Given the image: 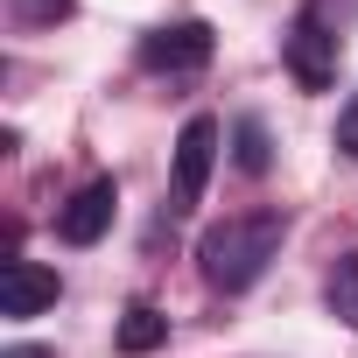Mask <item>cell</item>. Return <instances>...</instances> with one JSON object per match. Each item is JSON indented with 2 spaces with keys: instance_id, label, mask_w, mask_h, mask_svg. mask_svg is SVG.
<instances>
[{
  "instance_id": "1",
  "label": "cell",
  "mask_w": 358,
  "mask_h": 358,
  "mask_svg": "<svg viewBox=\"0 0 358 358\" xmlns=\"http://www.w3.org/2000/svg\"><path fill=\"white\" fill-rule=\"evenodd\" d=\"M281 239H288V218H281L274 204H260V211H232V218L204 225V239H197V274H204L218 295H246V288L274 267Z\"/></svg>"
},
{
  "instance_id": "6",
  "label": "cell",
  "mask_w": 358,
  "mask_h": 358,
  "mask_svg": "<svg viewBox=\"0 0 358 358\" xmlns=\"http://www.w3.org/2000/svg\"><path fill=\"white\" fill-rule=\"evenodd\" d=\"M64 295V281L22 253H8V267H0V316H43L50 302Z\"/></svg>"
},
{
  "instance_id": "11",
  "label": "cell",
  "mask_w": 358,
  "mask_h": 358,
  "mask_svg": "<svg viewBox=\"0 0 358 358\" xmlns=\"http://www.w3.org/2000/svg\"><path fill=\"white\" fill-rule=\"evenodd\" d=\"M337 155L344 162H358V92L344 99V113H337Z\"/></svg>"
},
{
  "instance_id": "10",
  "label": "cell",
  "mask_w": 358,
  "mask_h": 358,
  "mask_svg": "<svg viewBox=\"0 0 358 358\" xmlns=\"http://www.w3.org/2000/svg\"><path fill=\"white\" fill-rule=\"evenodd\" d=\"M71 8H78V0H8V15H15L22 29H57Z\"/></svg>"
},
{
  "instance_id": "7",
  "label": "cell",
  "mask_w": 358,
  "mask_h": 358,
  "mask_svg": "<svg viewBox=\"0 0 358 358\" xmlns=\"http://www.w3.org/2000/svg\"><path fill=\"white\" fill-rule=\"evenodd\" d=\"M127 358H148V351H162L169 344V316L155 309V302H127V316H120V337H113Z\"/></svg>"
},
{
  "instance_id": "9",
  "label": "cell",
  "mask_w": 358,
  "mask_h": 358,
  "mask_svg": "<svg viewBox=\"0 0 358 358\" xmlns=\"http://www.w3.org/2000/svg\"><path fill=\"white\" fill-rule=\"evenodd\" d=\"M232 162L246 169V176H267L274 169V141H267V127L246 113V120H232Z\"/></svg>"
},
{
  "instance_id": "8",
  "label": "cell",
  "mask_w": 358,
  "mask_h": 358,
  "mask_svg": "<svg viewBox=\"0 0 358 358\" xmlns=\"http://www.w3.org/2000/svg\"><path fill=\"white\" fill-rule=\"evenodd\" d=\"M323 302H330V316H337L344 330H358V253H344V260L323 274Z\"/></svg>"
},
{
  "instance_id": "4",
  "label": "cell",
  "mask_w": 358,
  "mask_h": 358,
  "mask_svg": "<svg viewBox=\"0 0 358 358\" xmlns=\"http://www.w3.org/2000/svg\"><path fill=\"white\" fill-rule=\"evenodd\" d=\"M211 169H218V120L211 113H190L183 134H176V190H169V211H197L204 190H211Z\"/></svg>"
},
{
  "instance_id": "3",
  "label": "cell",
  "mask_w": 358,
  "mask_h": 358,
  "mask_svg": "<svg viewBox=\"0 0 358 358\" xmlns=\"http://www.w3.org/2000/svg\"><path fill=\"white\" fill-rule=\"evenodd\" d=\"M211 50H218L211 22H162V29L141 36L134 57H141V71H155V78H190V71L211 64Z\"/></svg>"
},
{
  "instance_id": "2",
  "label": "cell",
  "mask_w": 358,
  "mask_h": 358,
  "mask_svg": "<svg viewBox=\"0 0 358 358\" xmlns=\"http://www.w3.org/2000/svg\"><path fill=\"white\" fill-rule=\"evenodd\" d=\"M281 64H288V78H295L302 92H323V85L337 78V29H330V15H323V0H309V8L288 22Z\"/></svg>"
},
{
  "instance_id": "12",
  "label": "cell",
  "mask_w": 358,
  "mask_h": 358,
  "mask_svg": "<svg viewBox=\"0 0 358 358\" xmlns=\"http://www.w3.org/2000/svg\"><path fill=\"white\" fill-rule=\"evenodd\" d=\"M0 358H50V344H15V351H0Z\"/></svg>"
},
{
  "instance_id": "5",
  "label": "cell",
  "mask_w": 358,
  "mask_h": 358,
  "mask_svg": "<svg viewBox=\"0 0 358 358\" xmlns=\"http://www.w3.org/2000/svg\"><path fill=\"white\" fill-rule=\"evenodd\" d=\"M113 211H120V183H113V176H92V183H78L57 204V239L64 246H99L113 232Z\"/></svg>"
}]
</instances>
